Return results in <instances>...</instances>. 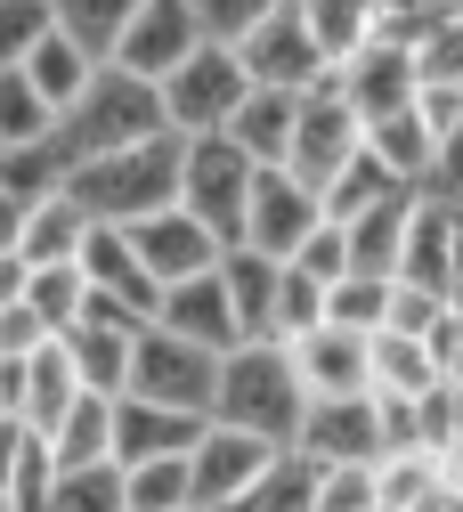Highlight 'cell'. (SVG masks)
<instances>
[{
	"instance_id": "cell-4",
	"label": "cell",
	"mask_w": 463,
	"mask_h": 512,
	"mask_svg": "<svg viewBox=\"0 0 463 512\" xmlns=\"http://www.w3.org/2000/svg\"><path fill=\"white\" fill-rule=\"evenodd\" d=\"M244 98H252L244 57L236 49H195L187 66L163 82V122H171V139H228Z\"/></svg>"
},
{
	"instance_id": "cell-34",
	"label": "cell",
	"mask_w": 463,
	"mask_h": 512,
	"mask_svg": "<svg viewBox=\"0 0 463 512\" xmlns=\"http://www.w3.org/2000/svg\"><path fill=\"white\" fill-rule=\"evenodd\" d=\"M41 512H130L122 504V464H90V472H57Z\"/></svg>"
},
{
	"instance_id": "cell-44",
	"label": "cell",
	"mask_w": 463,
	"mask_h": 512,
	"mask_svg": "<svg viewBox=\"0 0 463 512\" xmlns=\"http://www.w3.org/2000/svg\"><path fill=\"white\" fill-rule=\"evenodd\" d=\"M25 196H9V187H0V252H25Z\"/></svg>"
},
{
	"instance_id": "cell-5",
	"label": "cell",
	"mask_w": 463,
	"mask_h": 512,
	"mask_svg": "<svg viewBox=\"0 0 463 512\" xmlns=\"http://www.w3.org/2000/svg\"><path fill=\"white\" fill-rule=\"evenodd\" d=\"M122 399H147V407H171V415H204L212 423V399H220V358L179 342L171 326H147L139 350H130V391Z\"/></svg>"
},
{
	"instance_id": "cell-19",
	"label": "cell",
	"mask_w": 463,
	"mask_h": 512,
	"mask_svg": "<svg viewBox=\"0 0 463 512\" xmlns=\"http://www.w3.org/2000/svg\"><path fill=\"white\" fill-rule=\"evenodd\" d=\"M342 228H350V269H358V277H382V285H399L407 228H415V196H390V204H374V212H358V220H342Z\"/></svg>"
},
{
	"instance_id": "cell-27",
	"label": "cell",
	"mask_w": 463,
	"mask_h": 512,
	"mask_svg": "<svg viewBox=\"0 0 463 512\" xmlns=\"http://www.w3.org/2000/svg\"><path fill=\"white\" fill-rule=\"evenodd\" d=\"M309 33H317L325 74L358 66V57L374 49V0H309Z\"/></svg>"
},
{
	"instance_id": "cell-33",
	"label": "cell",
	"mask_w": 463,
	"mask_h": 512,
	"mask_svg": "<svg viewBox=\"0 0 463 512\" xmlns=\"http://www.w3.org/2000/svg\"><path fill=\"white\" fill-rule=\"evenodd\" d=\"M390 196H415V187H407L399 171H382L374 155H358V163L334 179V196H325V220H358V212H374V204H390Z\"/></svg>"
},
{
	"instance_id": "cell-14",
	"label": "cell",
	"mask_w": 463,
	"mask_h": 512,
	"mask_svg": "<svg viewBox=\"0 0 463 512\" xmlns=\"http://www.w3.org/2000/svg\"><path fill=\"white\" fill-rule=\"evenodd\" d=\"M399 285H423V293H447V301L463 293V204L415 196V228H407Z\"/></svg>"
},
{
	"instance_id": "cell-46",
	"label": "cell",
	"mask_w": 463,
	"mask_h": 512,
	"mask_svg": "<svg viewBox=\"0 0 463 512\" xmlns=\"http://www.w3.org/2000/svg\"><path fill=\"white\" fill-rule=\"evenodd\" d=\"M0 163H9V155H0Z\"/></svg>"
},
{
	"instance_id": "cell-28",
	"label": "cell",
	"mask_w": 463,
	"mask_h": 512,
	"mask_svg": "<svg viewBox=\"0 0 463 512\" xmlns=\"http://www.w3.org/2000/svg\"><path fill=\"white\" fill-rule=\"evenodd\" d=\"M439 391V358L415 334H374V399H431Z\"/></svg>"
},
{
	"instance_id": "cell-22",
	"label": "cell",
	"mask_w": 463,
	"mask_h": 512,
	"mask_svg": "<svg viewBox=\"0 0 463 512\" xmlns=\"http://www.w3.org/2000/svg\"><path fill=\"white\" fill-rule=\"evenodd\" d=\"M90 236H98V220H90L74 196H41V204L25 212V252H17V261H25V269H65V261H82Z\"/></svg>"
},
{
	"instance_id": "cell-32",
	"label": "cell",
	"mask_w": 463,
	"mask_h": 512,
	"mask_svg": "<svg viewBox=\"0 0 463 512\" xmlns=\"http://www.w3.org/2000/svg\"><path fill=\"white\" fill-rule=\"evenodd\" d=\"M317 480L325 472L301 456V447H285V456L269 464V480H260L244 504H228V512H317Z\"/></svg>"
},
{
	"instance_id": "cell-24",
	"label": "cell",
	"mask_w": 463,
	"mask_h": 512,
	"mask_svg": "<svg viewBox=\"0 0 463 512\" xmlns=\"http://www.w3.org/2000/svg\"><path fill=\"white\" fill-rule=\"evenodd\" d=\"M220 285H228V301H236V317H244V334H252V342H277V285H285V261H260L252 244H236L228 261H220Z\"/></svg>"
},
{
	"instance_id": "cell-3",
	"label": "cell",
	"mask_w": 463,
	"mask_h": 512,
	"mask_svg": "<svg viewBox=\"0 0 463 512\" xmlns=\"http://www.w3.org/2000/svg\"><path fill=\"white\" fill-rule=\"evenodd\" d=\"M252 187H260V163H252L236 139H187L179 212H187V220H204L228 252H236L244 228H252Z\"/></svg>"
},
{
	"instance_id": "cell-2",
	"label": "cell",
	"mask_w": 463,
	"mask_h": 512,
	"mask_svg": "<svg viewBox=\"0 0 463 512\" xmlns=\"http://www.w3.org/2000/svg\"><path fill=\"white\" fill-rule=\"evenodd\" d=\"M179 179H187V139H147L130 155L90 163L65 196H74L98 228H139V220H155V212L179 204Z\"/></svg>"
},
{
	"instance_id": "cell-7",
	"label": "cell",
	"mask_w": 463,
	"mask_h": 512,
	"mask_svg": "<svg viewBox=\"0 0 463 512\" xmlns=\"http://www.w3.org/2000/svg\"><path fill=\"white\" fill-rule=\"evenodd\" d=\"M358 155H366V122L350 114V98H342L334 82L309 90V98H301V131H293V163H285V171L325 204V196H334V179H342Z\"/></svg>"
},
{
	"instance_id": "cell-11",
	"label": "cell",
	"mask_w": 463,
	"mask_h": 512,
	"mask_svg": "<svg viewBox=\"0 0 463 512\" xmlns=\"http://www.w3.org/2000/svg\"><path fill=\"white\" fill-rule=\"evenodd\" d=\"M317 228H325V204L309 196V187H301L293 171H260V187H252V228H244V244L260 252V261H285V269H293Z\"/></svg>"
},
{
	"instance_id": "cell-29",
	"label": "cell",
	"mask_w": 463,
	"mask_h": 512,
	"mask_svg": "<svg viewBox=\"0 0 463 512\" xmlns=\"http://www.w3.org/2000/svg\"><path fill=\"white\" fill-rule=\"evenodd\" d=\"M49 456H57V472H90V464H114V399H82L74 415L57 423Z\"/></svg>"
},
{
	"instance_id": "cell-6",
	"label": "cell",
	"mask_w": 463,
	"mask_h": 512,
	"mask_svg": "<svg viewBox=\"0 0 463 512\" xmlns=\"http://www.w3.org/2000/svg\"><path fill=\"white\" fill-rule=\"evenodd\" d=\"M236 57H244L252 90L309 98V90L334 82V74H325V57H317V33H309V0H269V9H260V25H252V41H244Z\"/></svg>"
},
{
	"instance_id": "cell-15",
	"label": "cell",
	"mask_w": 463,
	"mask_h": 512,
	"mask_svg": "<svg viewBox=\"0 0 463 512\" xmlns=\"http://www.w3.org/2000/svg\"><path fill=\"white\" fill-rule=\"evenodd\" d=\"M204 415H171V407H147V399H114V464L139 472V464H179L204 447Z\"/></svg>"
},
{
	"instance_id": "cell-36",
	"label": "cell",
	"mask_w": 463,
	"mask_h": 512,
	"mask_svg": "<svg viewBox=\"0 0 463 512\" xmlns=\"http://www.w3.org/2000/svg\"><path fill=\"white\" fill-rule=\"evenodd\" d=\"M122 504H130V512H195L187 456H179V464H139V472H122Z\"/></svg>"
},
{
	"instance_id": "cell-39",
	"label": "cell",
	"mask_w": 463,
	"mask_h": 512,
	"mask_svg": "<svg viewBox=\"0 0 463 512\" xmlns=\"http://www.w3.org/2000/svg\"><path fill=\"white\" fill-rule=\"evenodd\" d=\"M260 9H269V0H195V17H204V49H244L252 25H260Z\"/></svg>"
},
{
	"instance_id": "cell-21",
	"label": "cell",
	"mask_w": 463,
	"mask_h": 512,
	"mask_svg": "<svg viewBox=\"0 0 463 512\" xmlns=\"http://www.w3.org/2000/svg\"><path fill=\"white\" fill-rule=\"evenodd\" d=\"M130 350H139V334L130 326H98V317H82V326L65 334V358H74L90 399H122L130 391Z\"/></svg>"
},
{
	"instance_id": "cell-10",
	"label": "cell",
	"mask_w": 463,
	"mask_h": 512,
	"mask_svg": "<svg viewBox=\"0 0 463 512\" xmlns=\"http://www.w3.org/2000/svg\"><path fill=\"white\" fill-rule=\"evenodd\" d=\"M285 456V447H269V439H244V431H204V447L187 456V480H195V512H228V504H244L260 480H269V464Z\"/></svg>"
},
{
	"instance_id": "cell-41",
	"label": "cell",
	"mask_w": 463,
	"mask_h": 512,
	"mask_svg": "<svg viewBox=\"0 0 463 512\" xmlns=\"http://www.w3.org/2000/svg\"><path fill=\"white\" fill-rule=\"evenodd\" d=\"M317 512H382L374 472H325L317 480Z\"/></svg>"
},
{
	"instance_id": "cell-45",
	"label": "cell",
	"mask_w": 463,
	"mask_h": 512,
	"mask_svg": "<svg viewBox=\"0 0 463 512\" xmlns=\"http://www.w3.org/2000/svg\"><path fill=\"white\" fill-rule=\"evenodd\" d=\"M0 512H17V496H0Z\"/></svg>"
},
{
	"instance_id": "cell-26",
	"label": "cell",
	"mask_w": 463,
	"mask_h": 512,
	"mask_svg": "<svg viewBox=\"0 0 463 512\" xmlns=\"http://www.w3.org/2000/svg\"><path fill=\"white\" fill-rule=\"evenodd\" d=\"M17 74H25V82H33V90H41L49 106H57V114H74V106H82V98L98 90V66H90V57H82L74 41H65V33H49V41H41L33 57H25Z\"/></svg>"
},
{
	"instance_id": "cell-9",
	"label": "cell",
	"mask_w": 463,
	"mask_h": 512,
	"mask_svg": "<svg viewBox=\"0 0 463 512\" xmlns=\"http://www.w3.org/2000/svg\"><path fill=\"white\" fill-rule=\"evenodd\" d=\"M334 90L350 98V114L374 131V122H399V114L423 106V66H415V49H399V41H382V33H374V49L358 57V66L334 74Z\"/></svg>"
},
{
	"instance_id": "cell-17",
	"label": "cell",
	"mask_w": 463,
	"mask_h": 512,
	"mask_svg": "<svg viewBox=\"0 0 463 512\" xmlns=\"http://www.w3.org/2000/svg\"><path fill=\"white\" fill-rule=\"evenodd\" d=\"M293 366L309 382V407L317 399H374V342L342 334V326H317L309 342H293Z\"/></svg>"
},
{
	"instance_id": "cell-20",
	"label": "cell",
	"mask_w": 463,
	"mask_h": 512,
	"mask_svg": "<svg viewBox=\"0 0 463 512\" xmlns=\"http://www.w3.org/2000/svg\"><path fill=\"white\" fill-rule=\"evenodd\" d=\"M82 399H90V391H82L74 358H65V342H49L41 358H25V415H17V423H25L33 439H57V423L74 415Z\"/></svg>"
},
{
	"instance_id": "cell-25",
	"label": "cell",
	"mask_w": 463,
	"mask_h": 512,
	"mask_svg": "<svg viewBox=\"0 0 463 512\" xmlns=\"http://www.w3.org/2000/svg\"><path fill=\"white\" fill-rule=\"evenodd\" d=\"M130 9L139 0H57V33L74 41L98 74H114L122 66V33H130Z\"/></svg>"
},
{
	"instance_id": "cell-1",
	"label": "cell",
	"mask_w": 463,
	"mask_h": 512,
	"mask_svg": "<svg viewBox=\"0 0 463 512\" xmlns=\"http://www.w3.org/2000/svg\"><path fill=\"white\" fill-rule=\"evenodd\" d=\"M212 423H220V431H244V439H269V447H301L309 382H301L293 350H285V342H244L236 358H220Z\"/></svg>"
},
{
	"instance_id": "cell-23",
	"label": "cell",
	"mask_w": 463,
	"mask_h": 512,
	"mask_svg": "<svg viewBox=\"0 0 463 512\" xmlns=\"http://www.w3.org/2000/svg\"><path fill=\"white\" fill-rule=\"evenodd\" d=\"M293 131H301V98H285V90H252L228 139H236L260 171H285V163H293Z\"/></svg>"
},
{
	"instance_id": "cell-16",
	"label": "cell",
	"mask_w": 463,
	"mask_h": 512,
	"mask_svg": "<svg viewBox=\"0 0 463 512\" xmlns=\"http://www.w3.org/2000/svg\"><path fill=\"white\" fill-rule=\"evenodd\" d=\"M155 326H171L179 342L212 350V358H236V350L252 342V334H244V317H236V301H228V285H220V269H212V277H195V285H171Z\"/></svg>"
},
{
	"instance_id": "cell-8",
	"label": "cell",
	"mask_w": 463,
	"mask_h": 512,
	"mask_svg": "<svg viewBox=\"0 0 463 512\" xmlns=\"http://www.w3.org/2000/svg\"><path fill=\"white\" fill-rule=\"evenodd\" d=\"M204 49V17H195V0H139L130 9V33H122V66L114 74H130V82H147V90H163L187 57Z\"/></svg>"
},
{
	"instance_id": "cell-30",
	"label": "cell",
	"mask_w": 463,
	"mask_h": 512,
	"mask_svg": "<svg viewBox=\"0 0 463 512\" xmlns=\"http://www.w3.org/2000/svg\"><path fill=\"white\" fill-rule=\"evenodd\" d=\"M25 309L41 317V326L65 342L90 317V277H82V261H65V269H33V285H25Z\"/></svg>"
},
{
	"instance_id": "cell-40",
	"label": "cell",
	"mask_w": 463,
	"mask_h": 512,
	"mask_svg": "<svg viewBox=\"0 0 463 512\" xmlns=\"http://www.w3.org/2000/svg\"><path fill=\"white\" fill-rule=\"evenodd\" d=\"M293 269H301V277H317L325 293H334L342 277H358V269H350V228H342V220H325V228L309 236V252H301Z\"/></svg>"
},
{
	"instance_id": "cell-37",
	"label": "cell",
	"mask_w": 463,
	"mask_h": 512,
	"mask_svg": "<svg viewBox=\"0 0 463 512\" xmlns=\"http://www.w3.org/2000/svg\"><path fill=\"white\" fill-rule=\"evenodd\" d=\"M49 33H57V0H0V74H17Z\"/></svg>"
},
{
	"instance_id": "cell-38",
	"label": "cell",
	"mask_w": 463,
	"mask_h": 512,
	"mask_svg": "<svg viewBox=\"0 0 463 512\" xmlns=\"http://www.w3.org/2000/svg\"><path fill=\"white\" fill-rule=\"evenodd\" d=\"M317 326H325V285L301 277V269H285V285H277V342L293 350V342H309Z\"/></svg>"
},
{
	"instance_id": "cell-13",
	"label": "cell",
	"mask_w": 463,
	"mask_h": 512,
	"mask_svg": "<svg viewBox=\"0 0 463 512\" xmlns=\"http://www.w3.org/2000/svg\"><path fill=\"white\" fill-rule=\"evenodd\" d=\"M301 456L317 472H374L382 464V407L374 399H317L301 423Z\"/></svg>"
},
{
	"instance_id": "cell-42",
	"label": "cell",
	"mask_w": 463,
	"mask_h": 512,
	"mask_svg": "<svg viewBox=\"0 0 463 512\" xmlns=\"http://www.w3.org/2000/svg\"><path fill=\"white\" fill-rule=\"evenodd\" d=\"M57 334L41 326V317L33 309H9V317H0V358H9V366H25V358H41Z\"/></svg>"
},
{
	"instance_id": "cell-43",
	"label": "cell",
	"mask_w": 463,
	"mask_h": 512,
	"mask_svg": "<svg viewBox=\"0 0 463 512\" xmlns=\"http://www.w3.org/2000/svg\"><path fill=\"white\" fill-rule=\"evenodd\" d=\"M25 285H33V269L17 261V252H0V317H9V309H25Z\"/></svg>"
},
{
	"instance_id": "cell-31",
	"label": "cell",
	"mask_w": 463,
	"mask_h": 512,
	"mask_svg": "<svg viewBox=\"0 0 463 512\" xmlns=\"http://www.w3.org/2000/svg\"><path fill=\"white\" fill-rule=\"evenodd\" d=\"M57 131V106L25 82V74H0V155H25Z\"/></svg>"
},
{
	"instance_id": "cell-12",
	"label": "cell",
	"mask_w": 463,
	"mask_h": 512,
	"mask_svg": "<svg viewBox=\"0 0 463 512\" xmlns=\"http://www.w3.org/2000/svg\"><path fill=\"white\" fill-rule=\"evenodd\" d=\"M130 244H139V269L171 293V285H195V277H212L220 261H228V244L204 228V220H187L179 204L171 212H155V220H139V228H122Z\"/></svg>"
},
{
	"instance_id": "cell-18",
	"label": "cell",
	"mask_w": 463,
	"mask_h": 512,
	"mask_svg": "<svg viewBox=\"0 0 463 512\" xmlns=\"http://www.w3.org/2000/svg\"><path fill=\"white\" fill-rule=\"evenodd\" d=\"M82 277H90V293H98V301L130 309L139 326H155V317H163V285L139 269V244H130L122 228H98V236L82 244Z\"/></svg>"
},
{
	"instance_id": "cell-35",
	"label": "cell",
	"mask_w": 463,
	"mask_h": 512,
	"mask_svg": "<svg viewBox=\"0 0 463 512\" xmlns=\"http://www.w3.org/2000/svg\"><path fill=\"white\" fill-rule=\"evenodd\" d=\"M325 326H342V334H382L390 326V285L382 277H342L334 293H325Z\"/></svg>"
}]
</instances>
